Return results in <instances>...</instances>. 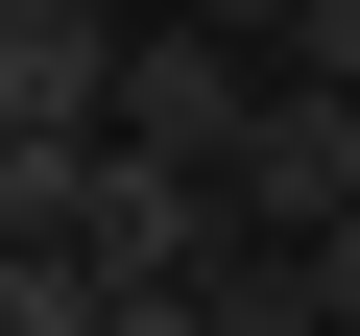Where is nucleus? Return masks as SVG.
I'll list each match as a JSON object with an SVG mask.
<instances>
[{
  "label": "nucleus",
  "instance_id": "39448f33",
  "mask_svg": "<svg viewBox=\"0 0 360 336\" xmlns=\"http://www.w3.org/2000/svg\"><path fill=\"white\" fill-rule=\"evenodd\" d=\"M0 336H120V264L96 240H0Z\"/></svg>",
  "mask_w": 360,
  "mask_h": 336
},
{
  "label": "nucleus",
  "instance_id": "6e6552de",
  "mask_svg": "<svg viewBox=\"0 0 360 336\" xmlns=\"http://www.w3.org/2000/svg\"><path fill=\"white\" fill-rule=\"evenodd\" d=\"M312 264H336V336H360V217H336V240H312Z\"/></svg>",
  "mask_w": 360,
  "mask_h": 336
},
{
  "label": "nucleus",
  "instance_id": "7ed1b4c3",
  "mask_svg": "<svg viewBox=\"0 0 360 336\" xmlns=\"http://www.w3.org/2000/svg\"><path fill=\"white\" fill-rule=\"evenodd\" d=\"M240 120H264V49H240V25H144V49H120V144L240 168Z\"/></svg>",
  "mask_w": 360,
  "mask_h": 336
},
{
  "label": "nucleus",
  "instance_id": "20e7f679",
  "mask_svg": "<svg viewBox=\"0 0 360 336\" xmlns=\"http://www.w3.org/2000/svg\"><path fill=\"white\" fill-rule=\"evenodd\" d=\"M120 49H144V25H96V0H0V120L120 144Z\"/></svg>",
  "mask_w": 360,
  "mask_h": 336
},
{
  "label": "nucleus",
  "instance_id": "423d86ee",
  "mask_svg": "<svg viewBox=\"0 0 360 336\" xmlns=\"http://www.w3.org/2000/svg\"><path fill=\"white\" fill-rule=\"evenodd\" d=\"M168 25H240V49H264V72H288V25H312V0H168Z\"/></svg>",
  "mask_w": 360,
  "mask_h": 336
},
{
  "label": "nucleus",
  "instance_id": "f03ea898",
  "mask_svg": "<svg viewBox=\"0 0 360 336\" xmlns=\"http://www.w3.org/2000/svg\"><path fill=\"white\" fill-rule=\"evenodd\" d=\"M217 193H240L264 240H336V217H360V96H336V72H264V120H240Z\"/></svg>",
  "mask_w": 360,
  "mask_h": 336
},
{
  "label": "nucleus",
  "instance_id": "0eeeda50",
  "mask_svg": "<svg viewBox=\"0 0 360 336\" xmlns=\"http://www.w3.org/2000/svg\"><path fill=\"white\" fill-rule=\"evenodd\" d=\"M288 72H336V96H360V0H312V25H288Z\"/></svg>",
  "mask_w": 360,
  "mask_h": 336
},
{
  "label": "nucleus",
  "instance_id": "f257e3e1",
  "mask_svg": "<svg viewBox=\"0 0 360 336\" xmlns=\"http://www.w3.org/2000/svg\"><path fill=\"white\" fill-rule=\"evenodd\" d=\"M72 240H96L120 288H193V264L240 240V193H217L193 144H96V193H72Z\"/></svg>",
  "mask_w": 360,
  "mask_h": 336
}]
</instances>
